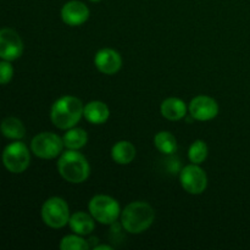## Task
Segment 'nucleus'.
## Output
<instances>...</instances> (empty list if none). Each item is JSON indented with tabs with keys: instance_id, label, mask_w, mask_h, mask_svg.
<instances>
[{
	"instance_id": "1",
	"label": "nucleus",
	"mask_w": 250,
	"mask_h": 250,
	"mask_svg": "<svg viewBox=\"0 0 250 250\" xmlns=\"http://www.w3.org/2000/svg\"><path fill=\"white\" fill-rule=\"evenodd\" d=\"M84 105L78 98L65 95L56 100L50 110V120L59 129H70L81 121Z\"/></svg>"
},
{
	"instance_id": "2",
	"label": "nucleus",
	"mask_w": 250,
	"mask_h": 250,
	"mask_svg": "<svg viewBox=\"0 0 250 250\" xmlns=\"http://www.w3.org/2000/svg\"><path fill=\"white\" fill-rule=\"evenodd\" d=\"M155 220L153 207L146 202H132L121 211V225L132 234L146 232Z\"/></svg>"
},
{
	"instance_id": "3",
	"label": "nucleus",
	"mask_w": 250,
	"mask_h": 250,
	"mask_svg": "<svg viewBox=\"0 0 250 250\" xmlns=\"http://www.w3.org/2000/svg\"><path fill=\"white\" fill-rule=\"evenodd\" d=\"M58 171L70 183H83L90 175V166L83 154L67 149L58 160Z\"/></svg>"
},
{
	"instance_id": "4",
	"label": "nucleus",
	"mask_w": 250,
	"mask_h": 250,
	"mask_svg": "<svg viewBox=\"0 0 250 250\" xmlns=\"http://www.w3.org/2000/svg\"><path fill=\"white\" fill-rule=\"evenodd\" d=\"M89 214L102 225H114L121 215V208L117 200L110 195L98 194L88 204Z\"/></svg>"
},
{
	"instance_id": "5",
	"label": "nucleus",
	"mask_w": 250,
	"mask_h": 250,
	"mask_svg": "<svg viewBox=\"0 0 250 250\" xmlns=\"http://www.w3.org/2000/svg\"><path fill=\"white\" fill-rule=\"evenodd\" d=\"M42 220L50 229H62L70 221V208L65 199L53 197L45 200L42 207Z\"/></svg>"
},
{
	"instance_id": "6",
	"label": "nucleus",
	"mask_w": 250,
	"mask_h": 250,
	"mask_svg": "<svg viewBox=\"0 0 250 250\" xmlns=\"http://www.w3.org/2000/svg\"><path fill=\"white\" fill-rule=\"evenodd\" d=\"M63 148L65 146H63L62 138L53 132H43V133L37 134L31 142L32 153L45 160L60 156Z\"/></svg>"
},
{
	"instance_id": "7",
	"label": "nucleus",
	"mask_w": 250,
	"mask_h": 250,
	"mask_svg": "<svg viewBox=\"0 0 250 250\" xmlns=\"http://www.w3.org/2000/svg\"><path fill=\"white\" fill-rule=\"evenodd\" d=\"M31 161V155L26 144L14 142L2 151V164L12 173H22L27 170Z\"/></svg>"
},
{
	"instance_id": "8",
	"label": "nucleus",
	"mask_w": 250,
	"mask_h": 250,
	"mask_svg": "<svg viewBox=\"0 0 250 250\" xmlns=\"http://www.w3.org/2000/svg\"><path fill=\"white\" fill-rule=\"evenodd\" d=\"M180 182L183 189L193 195L202 194L208 187V176L197 164L185 166L180 173Z\"/></svg>"
},
{
	"instance_id": "9",
	"label": "nucleus",
	"mask_w": 250,
	"mask_h": 250,
	"mask_svg": "<svg viewBox=\"0 0 250 250\" xmlns=\"http://www.w3.org/2000/svg\"><path fill=\"white\" fill-rule=\"evenodd\" d=\"M23 53V42L16 31L11 28L0 29V58L14 61Z\"/></svg>"
},
{
	"instance_id": "10",
	"label": "nucleus",
	"mask_w": 250,
	"mask_h": 250,
	"mask_svg": "<svg viewBox=\"0 0 250 250\" xmlns=\"http://www.w3.org/2000/svg\"><path fill=\"white\" fill-rule=\"evenodd\" d=\"M190 116L197 121H210L219 114V104L216 100L208 95H198L189 103Z\"/></svg>"
},
{
	"instance_id": "11",
	"label": "nucleus",
	"mask_w": 250,
	"mask_h": 250,
	"mask_svg": "<svg viewBox=\"0 0 250 250\" xmlns=\"http://www.w3.org/2000/svg\"><path fill=\"white\" fill-rule=\"evenodd\" d=\"M89 9L84 2L80 0H71L67 1L61 9V19L63 23L71 27H77L87 22L89 19Z\"/></svg>"
},
{
	"instance_id": "12",
	"label": "nucleus",
	"mask_w": 250,
	"mask_h": 250,
	"mask_svg": "<svg viewBox=\"0 0 250 250\" xmlns=\"http://www.w3.org/2000/svg\"><path fill=\"white\" fill-rule=\"evenodd\" d=\"M94 65L104 75H115L122 66V58L116 50L110 48L100 49L94 56Z\"/></svg>"
},
{
	"instance_id": "13",
	"label": "nucleus",
	"mask_w": 250,
	"mask_h": 250,
	"mask_svg": "<svg viewBox=\"0 0 250 250\" xmlns=\"http://www.w3.org/2000/svg\"><path fill=\"white\" fill-rule=\"evenodd\" d=\"M160 111L168 121H180L187 115V105L180 98L171 97L161 103Z\"/></svg>"
},
{
	"instance_id": "14",
	"label": "nucleus",
	"mask_w": 250,
	"mask_h": 250,
	"mask_svg": "<svg viewBox=\"0 0 250 250\" xmlns=\"http://www.w3.org/2000/svg\"><path fill=\"white\" fill-rule=\"evenodd\" d=\"M83 116L88 122L93 125H102L107 121L110 116V110L105 103L100 100H93L83 109Z\"/></svg>"
},
{
	"instance_id": "15",
	"label": "nucleus",
	"mask_w": 250,
	"mask_h": 250,
	"mask_svg": "<svg viewBox=\"0 0 250 250\" xmlns=\"http://www.w3.org/2000/svg\"><path fill=\"white\" fill-rule=\"evenodd\" d=\"M68 225H70V229L76 234L88 236V234H90L94 231L95 220L90 214H87V212L83 211H77L73 215H71Z\"/></svg>"
},
{
	"instance_id": "16",
	"label": "nucleus",
	"mask_w": 250,
	"mask_h": 250,
	"mask_svg": "<svg viewBox=\"0 0 250 250\" xmlns=\"http://www.w3.org/2000/svg\"><path fill=\"white\" fill-rule=\"evenodd\" d=\"M136 148L128 141H120L111 149V158L119 165H128L136 158Z\"/></svg>"
},
{
	"instance_id": "17",
	"label": "nucleus",
	"mask_w": 250,
	"mask_h": 250,
	"mask_svg": "<svg viewBox=\"0 0 250 250\" xmlns=\"http://www.w3.org/2000/svg\"><path fill=\"white\" fill-rule=\"evenodd\" d=\"M62 141L66 149L80 150L81 148H83L87 144L88 134L83 128L75 126L70 129H66V133L63 134Z\"/></svg>"
},
{
	"instance_id": "18",
	"label": "nucleus",
	"mask_w": 250,
	"mask_h": 250,
	"mask_svg": "<svg viewBox=\"0 0 250 250\" xmlns=\"http://www.w3.org/2000/svg\"><path fill=\"white\" fill-rule=\"evenodd\" d=\"M0 131L2 136L9 139H22L26 134V128L23 124L16 117H6L0 125Z\"/></svg>"
},
{
	"instance_id": "19",
	"label": "nucleus",
	"mask_w": 250,
	"mask_h": 250,
	"mask_svg": "<svg viewBox=\"0 0 250 250\" xmlns=\"http://www.w3.org/2000/svg\"><path fill=\"white\" fill-rule=\"evenodd\" d=\"M154 146L160 153L172 155L177 150V139L171 132L161 131L154 137Z\"/></svg>"
},
{
	"instance_id": "20",
	"label": "nucleus",
	"mask_w": 250,
	"mask_h": 250,
	"mask_svg": "<svg viewBox=\"0 0 250 250\" xmlns=\"http://www.w3.org/2000/svg\"><path fill=\"white\" fill-rule=\"evenodd\" d=\"M208 153H209V149H208L207 143L202 139H198L193 142L192 146L188 149V159L192 164L200 165L207 160Z\"/></svg>"
},
{
	"instance_id": "21",
	"label": "nucleus",
	"mask_w": 250,
	"mask_h": 250,
	"mask_svg": "<svg viewBox=\"0 0 250 250\" xmlns=\"http://www.w3.org/2000/svg\"><path fill=\"white\" fill-rule=\"evenodd\" d=\"M61 250H87L89 249V243L82 238L80 234H68L60 242Z\"/></svg>"
},
{
	"instance_id": "22",
	"label": "nucleus",
	"mask_w": 250,
	"mask_h": 250,
	"mask_svg": "<svg viewBox=\"0 0 250 250\" xmlns=\"http://www.w3.org/2000/svg\"><path fill=\"white\" fill-rule=\"evenodd\" d=\"M14 76V67L10 61H0V84H7Z\"/></svg>"
},
{
	"instance_id": "23",
	"label": "nucleus",
	"mask_w": 250,
	"mask_h": 250,
	"mask_svg": "<svg viewBox=\"0 0 250 250\" xmlns=\"http://www.w3.org/2000/svg\"><path fill=\"white\" fill-rule=\"evenodd\" d=\"M94 250H102V249H106V250H112V247L107 246V244H102V246H95Z\"/></svg>"
},
{
	"instance_id": "24",
	"label": "nucleus",
	"mask_w": 250,
	"mask_h": 250,
	"mask_svg": "<svg viewBox=\"0 0 250 250\" xmlns=\"http://www.w3.org/2000/svg\"><path fill=\"white\" fill-rule=\"evenodd\" d=\"M89 1H92V2H98V1H102V0H89Z\"/></svg>"
}]
</instances>
